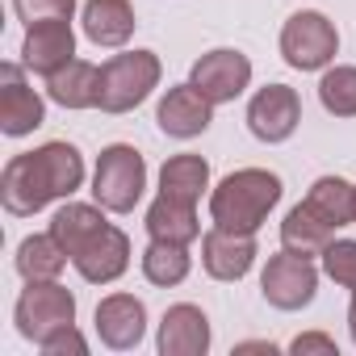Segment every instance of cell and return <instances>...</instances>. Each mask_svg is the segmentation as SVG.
Wrapping results in <instances>:
<instances>
[{"label":"cell","instance_id":"obj_1","mask_svg":"<svg viewBox=\"0 0 356 356\" xmlns=\"http://www.w3.org/2000/svg\"><path fill=\"white\" fill-rule=\"evenodd\" d=\"M84 185V155L72 143H47L38 151L13 155L0 176V202L9 214L30 218L42 206L72 197Z\"/></svg>","mask_w":356,"mask_h":356},{"label":"cell","instance_id":"obj_2","mask_svg":"<svg viewBox=\"0 0 356 356\" xmlns=\"http://www.w3.org/2000/svg\"><path fill=\"white\" fill-rule=\"evenodd\" d=\"M51 235L59 239V248L67 252V260L76 264V273L92 285H109L126 273L130 264V239L126 231H118L113 222H105V214L97 206H63L51 218Z\"/></svg>","mask_w":356,"mask_h":356},{"label":"cell","instance_id":"obj_3","mask_svg":"<svg viewBox=\"0 0 356 356\" xmlns=\"http://www.w3.org/2000/svg\"><path fill=\"white\" fill-rule=\"evenodd\" d=\"M277 202H281V176L264 168H239L210 193V218L222 231L256 235Z\"/></svg>","mask_w":356,"mask_h":356},{"label":"cell","instance_id":"obj_4","mask_svg":"<svg viewBox=\"0 0 356 356\" xmlns=\"http://www.w3.org/2000/svg\"><path fill=\"white\" fill-rule=\"evenodd\" d=\"M147 189V163L134 147L126 143H113L101 151L97 159V176H92V197L101 210H113V214H130L138 206Z\"/></svg>","mask_w":356,"mask_h":356},{"label":"cell","instance_id":"obj_5","mask_svg":"<svg viewBox=\"0 0 356 356\" xmlns=\"http://www.w3.org/2000/svg\"><path fill=\"white\" fill-rule=\"evenodd\" d=\"M159 84V59L151 51H130L113 55L101 63V109L105 113H130L151 97Z\"/></svg>","mask_w":356,"mask_h":356},{"label":"cell","instance_id":"obj_6","mask_svg":"<svg viewBox=\"0 0 356 356\" xmlns=\"http://www.w3.org/2000/svg\"><path fill=\"white\" fill-rule=\"evenodd\" d=\"M335 51H339V34H335V26H331L323 13H314V9L293 13V17L285 22V30H281V55H285V63L298 67V72H318V67H327V63L335 59Z\"/></svg>","mask_w":356,"mask_h":356},{"label":"cell","instance_id":"obj_7","mask_svg":"<svg viewBox=\"0 0 356 356\" xmlns=\"http://www.w3.org/2000/svg\"><path fill=\"white\" fill-rule=\"evenodd\" d=\"M17 331L34 343H42L47 335H55L59 327L76 323V298L59 285V281H30V289L17 298Z\"/></svg>","mask_w":356,"mask_h":356},{"label":"cell","instance_id":"obj_8","mask_svg":"<svg viewBox=\"0 0 356 356\" xmlns=\"http://www.w3.org/2000/svg\"><path fill=\"white\" fill-rule=\"evenodd\" d=\"M260 289H264V302L277 306V310H302L314 302V289H318V268L310 264V256H298V252H281V256H268L264 264V277H260Z\"/></svg>","mask_w":356,"mask_h":356},{"label":"cell","instance_id":"obj_9","mask_svg":"<svg viewBox=\"0 0 356 356\" xmlns=\"http://www.w3.org/2000/svg\"><path fill=\"white\" fill-rule=\"evenodd\" d=\"M189 84H193L206 101H214V105L235 101V97L252 84V59H248L243 51H231V47L210 51V55H202V59L193 63Z\"/></svg>","mask_w":356,"mask_h":356},{"label":"cell","instance_id":"obj_10","mask_svg":"<svg viewBox=\"0 0 356 356\" xmlns=\"http://www.w3.org/2000/svg\"><path fill=\"white\" fill-rule=\"evenodd\" d=\"M302 122V101L289 84H268L248 105V126L260 143H285Z\"/></svg>","mask_w":356,"mask_h":356},{"label":"cell","instance_id":"obj_11","mask_svg":"<svg viewBox=\"0 0 356 356\" xmlns=\"http://www.w3.org/2000/svg\"><path fill=\"white\" fill-rule=\"evenodd\" d=\"M26 67L38 76H55L59 67H67L76 59V34H72V17H47L26 26V42H22Z\"/></svg>","mask_w":356,"mask_h":356},{"label":"cell","instance_id":"obj_12","mask_svg":"<svg viewBox=\"0 0 356 356\" xmlns=\"http://www.w3.org/2000/svg\"><path fill=\"white\" fill-rule=\"evenodd\" d=\"M42 118H47L42 97L26 84V72L17 63H0V130L9 138H22L38 130Z\"/></svg>","mask_w":356,"mask_h":356},{"label":"cell","instance_id":"obj_13","mask_svg":"<svg viewBox=\"0 0 356 356\" xmlns=\"http://www.w3.org/2000/svg\"><path fill=\"white\" fill-rule=\"evenodd\" d=\"M147 331V306L134 293H109L105 302H97V335L105 348L126 352L138 348Z\"/></svg>","mask_w":356,"mask_h":356},{"label":"cell","instance_id":"obj_14","mask_svg":"<svg viewBox=\"0 0 356 356\" xmlns=\"http://www.w3.org/2000/svg\"><path fill=\"white\" fill-rule=\"evenodd\" d=\"M155 122L172 138H197L214 122V101H206L193 84H176V88L163 92V101L155 109Z\"/></svg>","mask_w":356,"mask_h":356},{"label":"cell","instance_id":"obj_15","mask_svg":"<svg viewBox=\"0 0 356 356\" xmlns=\"http://www.w3.org/2000/svg\"><path fill=\"white\" fill-rule=\"evenodd\" d=\"M202 264L214 281H239L248 277V268L256 264V235H239V231H206L202 235Z\"/></svg>","mask_w":356,"mask_h":356},{"label":"cell","instance_id":"obj_16","mask_svg":"<svg viewBox=\"0 0 356 356\" xmlns=\"http://www.w3.org/2000/svg\"><path fill=\"white\" fill-rule=\"evenodd\" d=\"M159 352L163 356H206L210 352V318L189 302L168 306V314L159 323Z\"/></svg>","mask_w":356,"mask_h":356},{"label":"cell","instance_id":"obj_17","mask_svg":"<svg viewBox=\"0 0 356 356\" xmlns=\"http://www.w3.org/2000/svg\"><path fill=\"white\" fill-rule=\"evenodd\" d=\"M47 92L63 109H92V105H101V67H92L84 59H72L67 67L47 76Z\"/></svg>","mask_w":356,"mask_h":356},{"label":"cell","instance_id":"obj_18","mask_svg":"<svg viewBox=\"0 0 356 356\" xmlns=\"http://www.w3.org/2000/svg\"><path fill=\"white\" fill-rule=\"evenodd\" d=\"M134 9L130 0H88L84 5V34L97 47H122L134 34Z\"/></svg>","mask_w":356,"mask_h":356},{"label":"cell","instance_id":"obj_19","mask_svg":"<svg viewBox=\"0 0 356 356\" xmlns=\"http://www.w3.org/2000/svg\"><path fill=\"white\" fill-rule=\"evenodd\" d=\"M206 185H210V163L202 155H172L159 172V193L185 206H197Z\"/></svg>","mask_w":356,"mask_h":356},{"label":"cell","instance_id":"obj_20","mask_svg":"<svg viewBox=\"0 0 356 356\" xmlns=\"http://www.w3.org/2000/svg\"><path fill=\"white\" fill-rule=\"evenodd\" d=\"M147 231L151 239H163V243H193L202 235V222H197V206H185V202H172V197H155V206L147 210Z\"/></svg>","mask_w":356,"mask_h":356},{"label":"cell","instance_id":"obj_21","mask_svg":"<svg viewBox=\"0 0 356 356\" xmlns=\"http://www.w3.org/2000/svg\"><path fill=\"white\" fill-rule=\"evenodd\" d=\"M306 206L327 222V227H348L356 222V185L339 181V176H318V181L310 185L306 193Z\"/></svg>","mask_w":356,"mask_h":356},{"label":"cell","instance_id":"obj_22","mask_svg":"<svg viewBox=\"0 0 356 356\" xmlns=\"http://www.w3.org/2000/svg\"><path fill=\"white\" fill-rule=\"evenodd\" d=\"M331 235H335V227H327L306 202L293 206V210L285 214V222H281V243H285L289 252H298V256H323L327 243H331Z\"/></svg>","mask_w":356,"mask_h":356},{"label":"cell","instance_id":"obj_23","mask_svg":"<svg viewBox=\"0 0 356 356\" xmlns=\"http://www.w3.org/2000/svg\"><path fill=\"white\" fill-rule=\"evenodd\" d=\"M63 264H67V252L59 248V239L51 231L47 235H30L17 248V273L26 281H55L63 273Z\"/></svg>","mask_w":356,"mask_h":356},{"label":"cell","instance_id":"obj_24","mask_svg":"<svg viewBox=\"0 0 356 356\" xmlns=\"http://www.w3.org/2000/svg\"><path fill=\"white\" fill-rule=\"evenodd\" d=\"M143 277L151 285H181L189 277V252L185 243H163V239H151V248L143 252Z\"/></svg>","mask_w":356,"mask_h":356},{"label":"cell","instance_id":"obj_25","mask_svg":"<svg viewBox=\"0 0 356 356\" xmlns=\"http://www.w3.org/2000/svg\"><path fill=\"white\" fill-rule=\"evenodd\" d=\"M318 101L335 118H356V67H331L318 80Z\"/></svg>","mask_w":356,"mask_h":356},{"label":"cell","instance_id":"obj_26","mask_svg":"<svg viewBox=\"0 0 356 356\" xmlns=\"http://www.w3.org/2000/svg\"><path fill=\"white\" fill-rule=\"evenodd\" d=\"M323 268L335 285L356 289V239H331L323 252Z\"/></svg>","mask_w":356,"mask_h":356},{"label":"cell","instance_id":"obj_27","mask_svg":"<svg viewBox=\"0 0 356 356\" xmlns=\"http://www.w3.org/2000/svg\"><path fill=\"white\" fill-rule=\"evenodd\" d=\"M13 9L26 26H34V22H47V17H72L76 0H13Z\"/></svg>","mask_w":356,"mask_h":356},{"label":"cell","instance_id":"obj_28","mask_svg":"<svg viewBox=\"0 0 356 356\" xmlns=\"http://www.w3.org/2000/svg\"><path fill=\"white\" fill-rule=\"evenodd\" d=\"M38 348H42L47 356H67V352H72V356H84V352H88V343H84V335L76 331V323H72V327H59V331L47 335Z\"/></svg>","mask_w":356,"mask_h":356},{"label":"cell","instance_id":"obj_29","mask_svg":"<svg viewBox=\"0 0 356 356\" xmlns=\"http://www.w3.org/2000/svg\"><path fill=\"white\" fill-rule=\"evenodd\" d=\"M289 348H293L298 356H306V352H323V356H335V339H327V335H318V331H310V335H298Z\"/></svg>","mask_w":356,"mask_h":356},{"label":"cell","instance_id":"obj_30","mask_svg":"<svg viewBox=\"0 0 356 356\" xmlns=\"http://www.w3.org/2000/svg\"><path fill=\"white\" fill-rule=\"evenodd\" d=\"M348 331H352V339H356V289H352V306H348Z\"/></svg>","mask_w":356,"mask_h":356},{"label":"cell","instance_id":"obj_31","mask_svg":"<svg viewBox=\"0 0 356 356\" xmlns=\"http://www.w3.org/2000/svg\"><path fill=\"white\" fill-rule=\"evenodd\" d=\"M239 352H268V356H273V352H277V348H273V343H243V348H239Z\"/></svg>","mask_w":356,"mask_h":356}]
</instances>
